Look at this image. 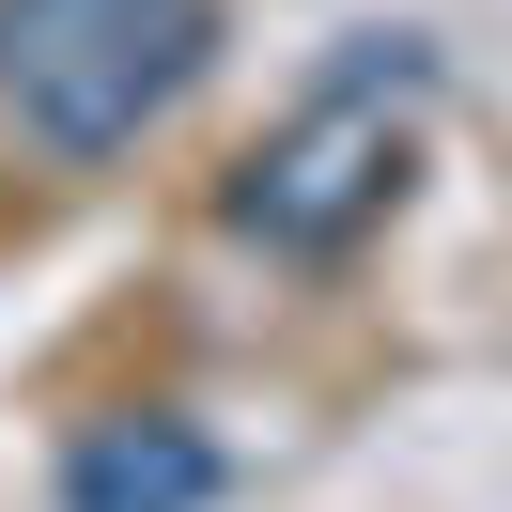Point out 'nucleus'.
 <instances>
[{
    "label": "nucleus",
    "mask_w": 512,
    "mask_h": 512,
    "mask_svg": "<svg viewBox=\"0 0 512 512\" xmlns=\"http://www.w3.org/2000/svg\"><path fill=\"white\" fill-rule=\"evenodd\" d=\"M218 47V0H0V109L47 156H125Z\"/></svg>",
    "instance_id": "f257e3e1"
},
{
    "label": "nucleus",
    "mask_w": 512,
    "mask_h": 512,
    "mask_svg": "<svg viewBox=\"0 0 512 512\" xmlns=\"http://www.w3.org/2000/svg\"><path fill=\"white\" fill-rule=\"evenodd\" d=\"M404 78H419V63H388V78H373V63L326 78V94L295 109L249 171H233V233H264L280 264H342L357 233L404 202V171H419V140H404Z\"/></svg>",
    "instance_id": "f03ea898"
},
{
    "label": "nucleus",
    "mask_w": 512,
    "mask_h": 512,
    "mask_svg": "<svg viewBox=\"0 0 512 512\" xmlns=\"http://www.w3.org/2000/svg\"><path fill=\"white\" fill-rule=\"evenodd\" d=\"M63 512H218V435L202 419H94L63 450Z\"/></svg>",
    "instance_id": "7ed1b4c3"
}]
</instances>
